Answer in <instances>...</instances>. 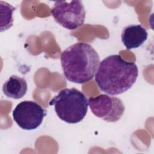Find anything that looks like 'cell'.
Listing matches in <instances>:
<instances>
[{
	"instance_id": "1",
	"label": "cell",
	"mask_w": 154,
	"mask_h": 154,
	"mask_svg": "<svg viewBox=\"0 0 154 154\" xmlns=\"http://www.w3.org/2000/svg\"><path fill=\"white\" fill-rule=\"evenodd\" d=\"M138 76L135 63L125 60L120 55H111L99 63L95 81L102 91L118 95L130 89Z\"/></svg>"
},
{
	"instance_id": "2",
	"label": "cell",
	"mask_w": 154,
	"mask_h": 154,
	"mask_svg": "<svg viewBox=\"0 0 154 154\" xmlns=\"http://www.w3.org/2000/svg\"><path fill=\"white\" fill-rule=\"evenodd\" d=\"M60 60L66 79L76 84H84L92 79L100 63L95 49L90 45L82 42L75 43L63 51Z\"/></svg>"
},
{
	"instance_id": "3",
	"label": "cell",
	"mask_w": 154,
	"mask_h": 154,
	"mask_svg": "<svg viewBox=\"0 0 154 154\" xmlns=\"http://www.w3.org/2000/svg\"><path fill=\"white\" fill-rule=\"evenodd\" d=\"M58 117L67 123H77L87 114L88 100L85 94L75 88H64L49 102Z\"/></svg>"
},
{
	"instance_id": "4",
	"label": "cell",
	"mask_w": 154,
	"mask_h": 154,
	"mask_svg": "<svg viewBox=\"0 0 154 154\" xmlns=\"http://www.w3.org/2000/svg\"><path fill=\"white\" fill-rule=\"evenodd\" d=\"M51 14L58 23L69 30L80 27L85 18L84 7L79 0L56 1L51 8Z\"/></svg>"
},
{
	"instance_id": "5",
	"label": "cell",
	"mask_w": 154,
	"mask_h": 154,
	"mask_svg": "<svg viewBox=\"0 0 154 154\" xmlns=\"http://www.w3.org/2000/svg\"><path fill=\"white\" fill-rule=\"evenodd\" d=\"M88 105L93 114L107 122H117L125 112V105L117 97L102 94L90 97Z\"/></svg>"
},
{
	"instance_id": "6",
	"label": "cell",
	"mask_w": 154,
	"mask_h": 154,
	"mask_svg": "<svg viewBox=\"0 0 154 154\" xmlns=\"http://www.w3.org/2000/svg\"><path fill=\"white\" fill-rule=\"evenodd\" d=\"M47 111L34 101L24 100L18 103L13 111V119L25 130H33L42 123Z\"/></svg>"
},
{
	"instance_id": "7",
	"label": "cell",
	"mask_w": 154,
	"mask_h": 154,
	"mask_svg": "<svg viewBox=\"0 0 154 154\" xmlns=\"http://www.w3.org/2000/svg\"><path fill=\"white\" fill-rule=\"evenodd\" d=\"M148 33L141 25H129L125 26L122 32V42L128 50L136 49L141 46L147 40Z\"/></svg>"
},
{
	"instance_id": "8",
	"label": "cell",
	"mask_w": 154,
	"mask_h": 154,
	"mask_svg": "<svg viewBox=\"0 0 154 154\" xmlns=\"http://www.w3.org/2000/svg\"><path fill=\"white\" fill-rule=\"evenodd\" d=\"M28 85L25 78L17 75L11 76L2 86L3 93L9 98L19 99L26 93Z\"/></svg>"
},
{
	"instance_id": "9",
	"label": "cell",
	"mask_w": 154,
	"mask_h": 154,
	"mask_svg": "<svg viewBox=\"0 0 154 154\" xmlns=\"http://www.w3.org/2000/svg\"><path fill=\"white\" fill-rule=\"evenodd\" d=\"M1 7V31H6L11 28L13 23V13L15 10V8L4 1L0 2Z\"/></svg>"
}]
</instances>
